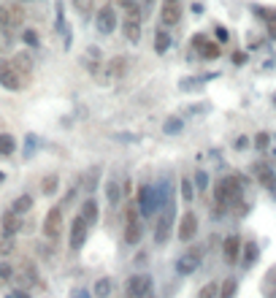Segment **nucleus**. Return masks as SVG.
<instances>
[{
    "instance_id": "f257e3e1",
    "label": "nucleus",
    "mask_w": 276,
    "mask_h": 298,
    "mask_svg": "<svg viewBox=\"0 0 276 298\" xmlns=\"http://www.w3.org/2000/svg\"><path fill=\"white\" fill-rule=\"evenodd\" d=\"M171 228H174V200H171V203H165L163 214H160L157 228H154V242H157V244H165V242H168Z\"/></svg>"
},
{
    "instance_id": "f03ea898",
    "label": "nucleus",
    "mask_w": 276,
    "mask_h": 298,
    "mask_svg": "<svg viewBox=\"0 0 276 298\" xmlns=\"http://www.w3.org/2000/svg\"><path fill=\"white\" fill-rule=\"evenodd\" d=\"M152 293V277L149 274H136L128 279V296L130 298H146Z\"/></svg>"
},
{
    "instance_id": "7ed1b4c3",
    "label": "nucleus",
    "mask_w": 276,
    "mask_h": 298,
    "mask_svg": "<svg viewBox=\"0 0 276 298\" xmlns=\"http://www.w3.org/2000/svg\"><path fill=\"white\" fill-rule=\"evenodd\" d=\"M0 84H3L5 90H19L22 87V79H19V71H16L14 62L8 60H0Z\"/></svg>"
},
{
    "instance_id": "20e7f679",
    "label": "nucleus",
    "mask_w": 276,
    "mask_h": 298,
    "mask_svg": "<svg viewBox=\"0 0 276 298\" xmlns=\"http://www.w3.org/2000/svg\"><path fill=\"white\" fill-rule=\"evenodd\" d=\"M60 231H62V209L60 206H54V209H49V214H46L44 220V233L46 239H60Z\"/></svg>"
},
{
    "instance_id": "39448f33",
    "label": "nucleus",
    "mask_w": 276,
    "mask_h": 298,
    "mask_svg": "<svg viewBox=\"0 0 276 298\" xmlns=\"http://www.w3.org/2000/svg\"><path fill=\"white\" fill-rule=\"evenodd\" d=\"M160 200H163V198L157 196V190H154V187H146V185H143L141 190H138V203H141V211H143L146 217L152 214L154 209H157Z\"/></svg>"
},
{
    "instance_id": "423d86ee",
    "label": "nucleus",
    "mask_w": 276,
    "mask_h": 298,
    "mask_svg": "<svg viewBox=\"0 0 276 298\" xmlns=\"http://www.w3.org/2000/svg\"><path fill=\"white\" fill-rule=\"evenodd\" d=\"M195 233H198V217H195L192 211H187L179 220V239L182 242H192Z\"/></svg>"
},
{
    "instance_id": "0eeeda50",
    "label": "nucleus",
    "mask_w": 276,
    "mask_h": 298,
    "mask_svg": "<svg viewBox=\"0 0 276 298\" xmlns=\"http://www.w3.org/2000/svg\"><path fill=\"white\" fill-rule=\"evenodd\" d=\"M95 25H97V30H100V33H111L114 27H117V14H114L111 5H103V8L97 11Z\"/></svg>"
},
{
    "instance_id": "6e6552de",
    "label": "nucleus",
    "mask_w": 276,
    "mask_h": 298,
    "mask_svg": "<svg viewBox=\"0 0 276 298\" xmlns=\"http://www.w3.org/2000/svg\"><path fill=\"white\" fill-rule=\"evenodd\" d=\"M87 228H90V222L84 220L82 214L73 220V225H71V247L73 249H79L84 244V239H87Z\"/></svg>"
},
{
    "instance_id": "1a4fd4ad",
    "label": "nucleus",
    "mask_w": 276,
    "mask_h": 298,
    "mask_svg": "<svg viewBox=\"0 0 276 298\" xmlns=\"http://www.w3.org/2000/svg\"><path fill=\"white\" fill-rule=\"evenodd\" d=\"M222 252H225V260L228 263H235L241 255V239L238 236H228L225 242H222Z\"/></svg>"
},
{
    "instance_id": "9d476101",
    "label": "nucleus",
    "mask_w": 276,
    "mask_h": 298,
    "mask_svg": "<svg viewBox=\"0 0 276 298\" xmlns=\"http://www.w3.org/2000/svg\"><path fill=\"white\" fill-rule=\"evenodd\" d=\"M198 266H200V252H189V255L179 257V266H176V271H179V274H192Z\"/></svg>"
},
{
    "instance_id": "9b49d317",
    "label": "nucleus",
    "mask_w": 276,
    "mask_h": 298,
    "mask_svg": "<svg viewBox=\"0 0 276 298\" xmlns=\"http://www.w3.org/2000/svg\"><path fill=\"white\" fill-rule=\"evenodd\" d=\"M179 16H182L179 3H168V0H165V5H163V25H179Z\"/></svg>"
},
{
    "instance_id": "f8f14e48",
    "label": "nucleus",
    "mask_w": 276,
    "mask_h": 298,
    "mask_svg": "<svg viewBox=\"0 0 276 298\" xmlns=\"http://www.w3.org/2000/svg\"><path fill=\"white\" fill-rule=\"evenodd\" d=\"M19 228H22V220H19V214H16L14 209H11V211H5V214H3V231L8 233V236H11V233H16V231H19Z\"/></svg>"
},
{
    "instance_id": "ddd939ff",
    "label": "nucleus",
    "mask_w": 276,
    "mask_h": 298,
    "mask_svg": "<svg viewBox=\"0 0 276 298\" xmlns=\"http://www.w3.org/2000/svg\"><path fill=\"white\" fill-rule=\"evenodd\" d=\"M141 233H143L141 222H128V225H125V242H128V244H138V242H141Z\"/></svg>"
},
{
    "instance_id": "4468645a",
    "label": "nucleus",
    "mask_w": 276,
    "mask_h": 298,
    "mask_svg": "<svg viewBox=\"0 0 276 298\" xmlns=\"http://www.w3.org/2000/svg\"><path fill=\"white\" fill-rule=\"evenodd\" d=\"M82 217L90 222V225L97 220V203H95V198H87V200H84V206H82Z\"/></svg>"
},
{
    "instance_id": "2eb2a0df",
    "label": "nucleus",
    "mask_w": 276,
    "mask_h": 298,
    "mask_svg": "<svg viewBox=\"0 0 276 298\" xmlns=\"http://www.w3.org/2000/svg\"><path fill=\"white\" fill-rule=\"evenodd\" d=\"M111 279H108V277H103V279H97V282H95V296L97 298H108V296H111Z\"/></svg>"
},
{
    "instance_id": "dca6fc26",
    "label": "nucleus",
    "mask_w": 276,
    "mask_h": 298,
    "mask_svg": "<svg viewBox=\"0 0 276 298\" xmlns=\"http://www.w3.org/2000/svg\"><path fill=\"white\" fill-rule=\"evenodd\" d=\"M168 47H171V36L160 30L157 36H154V49H157V54H165V51H168Z\"/></svg>"
},
{
    "instance_id": "f3484780",
    "label": "nucleus",
    "mask_w": 276,
    "mask_h": 298,
    "mask_svg": "<svg viewBox=\"0 0 276 298\" xmlns=\"http://www.w3.org/2000/svg\"><path fill=\"white\" fill-rule=\"evenodd\" d=\"M14 149H16V141L11 139L8 133H3V136H0V154H3V157H8V154H14Z\"/></svg>"
},
{
    "instance_id": "a211bd4d",
    "label": "nucleus",
    "mask_w": 276,
    "mask_h": 298,
    "mask_svg": "<svg viewBox=\"0 0 276 298\" xmlns=\"http://www.w3.org/2000/svg\"><path fill=\"white\" fill-rule=\"evenodd\" d=\"M235 290H238V282H235V279L230 277V279H225V282H222V288H220V298H233V296H235Z\"/></svg>"
},
{
    "instance_id": "6ab92c4d",
    "label": "nucleus",
    "mask_w": 276,
    "mask_h": 298,
    "mask_svg": "<svg viewBox=\"0 0 276 298\" xmlns=\"http://www.w3.org/2000/svg\"><path fill=\"white\" fill-rule=\"evenodd\" d=\"M108 68H111L114 76H125V71H128V60H125V57H114V60L108 62Z\"/></svg>"
},
{
    "instance_id": "aec40b11",
    "label": "nucleus",
    "mask_w": 276,
    "mask_h": 298,
    "mask_svg": "<svg viewBox=\"0 0 276 298\" xmlns=\"http://www.w3.org/2000/svg\"><path fill=\"white\" fill-rule=\"evenodd\" d=\"M33 209V198L30 196H19L14 200V211L16 214H25V211H30Z\"/></svg>"
},
{
    "instance_id": "412c9836",
    "label": "nucleus",
    "mask_w": 276,
    "mask_h": 298,
    "mask_svg": "<svg viewBox=\"0 0 276 298\" xmlns=\"http://www.w3.org/2000/svg\"><path fill=\"white\" fill-rule=\"evenodd\" d=\"M125 36H128V41L138 44V41H141V25H133V22H125Z\"/></svg>"
},
{
    "instance_id": "4be33fe9",
    "label": "nucleus",
    "mask_w": 276,
    "mask_h": 298,
    "mask_svg": "<svg viewBox=\"0 0 276 298\" xmlns=\"http://www.w3.org/2000/svg\"><path fill=\"white\" fill-rule=\"evenodd\" d=\"M11 62L16 65V71H19V73H30V68H33V62H30V57H27V54H16Z\"/></svg>"
},
{
    "instance_id": "5701e85b",
    "label": "nucleus",
    "mask_w": 276,
    "mask_h": 298,
    "mask_svg": "<svg viewBox=\"0 0 276 298\" xmlns=\"http://www.w3.org/2000/svg\"><path fill=\"white\" fill-rule=\"evenodd\" d=\"M200 54H203L206 60H211V57H220V44H214V41H206L203 47H200Z\"/></svg>"
},
{
    "instance_id": "b1692460",
    "label": "nucleus",
    "mask_w": 276,
    "mask_h": 298,
    "mask_svg": "<svg viewBox=\"0 0 276 298\" xmlns=\"http://www.w3.org/2000/svg\"><path fill=\"white\" fill-rule=\"evenodd\" d=\"M182 198L184 200H195V187H192V179H189V176L182 179Z\"/></svg>"
},
{
    "instance_id": "393cba45",
    "label": "nucleus",
    "mask_w": 276,
    "mask_h": 298,
    "mask_svg": "<svg viewBox=\"0 0 276 298\" xmlns=\"http://www.w3.org/2000/svg\"><path fill=\"white\" fill-rule=\"evenodd\" d=\"M217 296H220V288H217L214 282H206L203 288L198 290V298H217Z\"/></svg>"
},
{
    "instance_id": "a878e982",
    "label": "nucleus",
    "mask_w": 276,
    "mask_h": 298,
    "mask_svg": "<svg viewBox=\"0 0 276 298\" xmlns=\"http://www.w3.org/2000/svg\"><path fill=\"white\" fill-rule=\"evenodd\" d=\"M106 196H108V203H111V206L119 203V185H117V182H108V185H106Z\"/></svg>"
},
{
    "instance_id": "bb28decb",
    "label": "nucleus",
    "mask_w": 276,
    "mask_h": 298,
    "mask_svg": "<svg viewBox=\"0 0 276 298\" xmlns=\"http://www.w3.org/2000/svg\"><path fill=\"white\" fill-rule=\"evenodd\" d=\"M11 49V33L5 30V27H0V51Z\"/></svg>"
},
{
    "instance_id": "cd10ccee",
    "label": "nucleus",
    "mask_w": 276,
    "mask_h": 298,
    "mask_svg": "<svg viewBox=\"0 0 276 298\" xmlns=\"http://www.w3.org/2000/svg\"><path fill=\"white\" fill-rule=\"evenodd\" d=\"M8 14H11V25H22V19H25V14H22V8H8Z\"/></svg>"
},
{
    "instance_id": "c85d7f7f",
    "label": "nucleus",
    "mask_w": 276,
    "mask_h": 298,
    "mask_svg": "<svg viewBox=\"0 0 276 298\" xmlns=\"http://www.w3.org/2000/svg\"><path fill=\"white\" fill-rule=\"evenodd\" d=\"M54 190H57V176H46V182H44V193H46V196H51Z\"/></svg>"
},
{
    "instance_id": "c756f323",
    "label": "nucleus",
    "mask_w": 276,
    "mask_h": 298,
    "mask_svg": "<svg viewBox=\"0 0 276 298\" xmlns=\"http://www.w3.org/2000/svg\"><path fill=\"white\" fill-rule=\"evenodd\" d=\"M5 25H11V14L5 5H0V27H5Z\"/></svg>"
},
{
    "instance_id": "7c9ffc66",
    "label": "nucleus",
    "mask_w": 276,
    "mask_h": 298,
    "mask_svg": "<svg viewBox=\"0 0 276 298\" xmlns=\"http://www.w3.org/2000/svg\"><path fill=\"white\" fill-rule=\"evenodd\" d=\"M255 257H257V247H255V244H249V249H246V263H244V266H252V263H255Z\"/></svg>"
},
{
    "instance_id": "2f4dec72",
    "label": "nucleus",
    "mask_w": 276,
    "mask_h": 298,
    "mask_svg": "<svg viewBox=\"0 0 276 298\" xmlns=\"http://www.w3.org/2000/svg\"><path fill=\"white\" fill-rule=\"evenodd\" d=\"M260 174H263V176H260L263 185H266V187H274V179H271L274 174H271V171H268V168H260Z\"/></svg>"
},
{
    "instance_id": "473e14b6",
    "label": "nucleus",
    "mask_w": 276,
    "mask_h": 298,
    "mask_svg": "<svg viewBox=\"0 0 276 298\" xmlns=\"http://www.w3.org/2000/svg\"><path fill=\"white\" fill-rule=\"evenodd\" d=\"M195 185H198L200 190H206V187H209V176H206V174H195Z\"/></svg>"
},
{
    "instance_id": "72a5a7b5",
    "label": "nucleus",
    "mask_w": 276,
    "mask_h": 298,
    "mask_svg": "<svg viewBox=\"0 0 276 298\" xmlns=\"http://www.w3.org/2000/svg\"><path fill=\"white\" fill-rule=\"evenodd\" d=\"M14 249V242L11 239H0V255H5V252Z\"/></svg>"
},
{
    "instance_id": "f704fd0d",
    "label": "nucleus",
    "mask_w": 276,
    "mask_h": 298,
    "mask_svg": "<svg viewBox=\"0 0 276 298\" xmlns=\"http://www.w3.org/2000/svg\"><path fill=\"white\" fill-rule=\"evenodd\" d=\"M260 14L266 16V19H268V27H271V30L276 33V14H271V11H260Z\"/></svg>"
},
{
    "instance_id": "c9c22d12",
    "label": "nucleus",
    "mask_w": 276,
    "mask_h": 298,
    "mask_svg": "<svg viewBox=\"0 0 276 298\" xmlns=\"http://www.w3.org/2000/svg\"><path fill=\"white\" fill-rule=\"evenodd\" d=\"M255 144L260 147V149H266L268 147V133H257V139H255Z\"/></svg>"
},
{
    "instance_id": "e433bc0d",
    "label": "nucleus",
    "mask_w": 276,
    "mask_h": 298,
    "mask_svg": "<svg viewBox=\"0 0 276 298\" xmlns=\"http://www.w3.org/2000/svg\"><path fill=\"white\" fill-rule=\"evenodd\" d=\"M125 220H128V222H138V211L133 209V206H130V209L125 211Z\"/></svg>"
},
{
    "instance_id": "4c0bfd02",
    "label": "nucleus",
    "mask_w": 276,
    "mask_h": 298,
    "mask_svg": "<svg viewBox=\"0 0 276 298\" xmlns=\"http://www.w3.org/2000/svg\"><path fill=\"white\" fill-rule=\"evenodd\" d=\"M179 128H182L179 119H168V122H165V130H168V133H171V130H179Z\"/></svg>"
},
{
    "instance_id": "58836bf2",
    "label": "nucleus",
    "mask_w": 276,
    "mask_h": 298,
    "mask_svg": "<svg viewBox=\"0 0 276 298\" xmlns=\"http://www.w3.org/2000/svg\"><path fill=\"white\" fill-rule=\"evenodd\" d=\"M25 41L36 47V44H38V36H36V33H33V30H27V33H25Z\"/></svg>"
},
{
    "instance_id": "ea45409f",
    "label": "nucleus",
    "mask_w": 276,
    "mask_h": 298,
    "mask_svg": "<svg viewBox=\"0 0 276 298\" xmlns=\"http://www.w3.org/2000/svg\"><path fill=\"white\" fill-rule=\"evenodd\" d=\"M8 277H11V268L5 263H0V279H8Z\"/></svg>"
},
{
    "instance_id": "a19ab883",
    "label": "nucleus",
    "mask_w": 276,
    "mask_h": 298,
    "mask_svg": "<svg viewBox=\"0 0 276 298\" xmlns=\"http://www.w3.org/2000/svg\"><path fill=\"white\" fill-rule=\"evenodd\" d=\"M73 298H90L87 293H82V290H79V293H73Z\"/></svg>"
},
{
    "instance_id": "79ce46f5",
    "label": "nucleus",
    "mask_w": 276,
    "mask_h": 298,
    "mask_svg": "<svg viewBox=\"0 0 276 298\" xmlns=\"http://www.w3.org/2000/svg\"><path fill=\"white\" fill-rule=\"evenodd\" d=\"M11 298H27L25 293H11Z\"/></svg>"
},
{
    "instance_id": "37998d69",
    "label": "nucleus",
    "mask_w": 276,
    "mask_h": 298,
    "mask_svg": "<svg viewBox=\"0 0 276 298\" xmlns=\"http://www.w3.org/2000/svg\"><path fill=\"white\" fill-rule=\"evenodd\" d=\"M168 3H179V0H168Z\"/></svg>"
},
{
    "instance_id": "c03bdc74",
    "label": "nucleus",
    "mask_w": 276,
    "mask_h": 298,
    "mask_svg": "<svg viewBox=\"0 0 276 298\" xmlns=\"http://www.w3.org/2000/svg\"><path fill=\"white\" fill-rule=\"evenodd\" d=\"M0 182H3V174H0Z\"/></svg>"
}]
</instances>
